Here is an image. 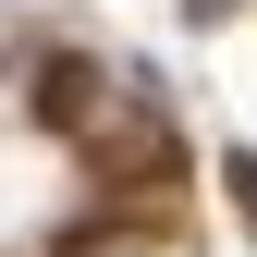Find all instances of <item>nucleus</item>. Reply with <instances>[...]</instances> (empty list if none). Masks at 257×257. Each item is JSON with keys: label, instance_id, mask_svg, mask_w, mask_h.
<instances>
[{"label": "nucleus", "instance_id": "1", "mask_svg": "<svg viewBox=\"0 0 257 257\" xmlns=\"http://www.w3.org/2000/svg\"><path fill=\"white\" fill-rule=\"evenodd\" d=\"M37 110H49V122H74V110H86V61H61V74L37 86Z\"/></svg>", "mask_w": 257, "mask_h": 257}]
</instances>
